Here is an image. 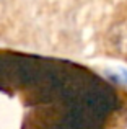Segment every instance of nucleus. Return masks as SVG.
Here are the masks:
<instances>
[{"label":"nucleus","mask_w":127,"mask_h":129,"mask_svg":"<svg viewBox=\"0 0 127 129\" xmlns=\"http://www.w3.org/2000/svg\"><path fill=\"white\" fill-rule=\"evenodd\" d=\"M111 44L119 54L127 56V20H122L111 29Z\"/></svg>","instance_id":"1"}]
</instances>
